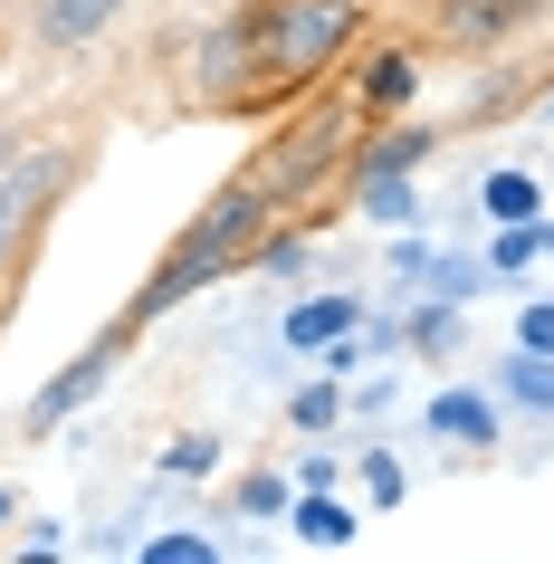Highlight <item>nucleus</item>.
<instances>
[{
	"mask_svg": "<svg viewBox=\"0 0 554 564\" xmlns=\"http://www.w3.org/2000/svg\"><path fill=\"white\" fill-rule=\"evenodd\" d=\"M345 39H354V0H268L249 20V58L268 87H296V77L345 58Z\"/></svg>",
	"mask_w": 554,
	"mask_h": 564,
	"instance_id": "nucleus-1",
	"label": "nucleus"
},
{
	"mask_svg": "<svg viewBox=\"0 0 554 564\" xmlns=\"http://www.w3.org/2000/svg\"><path fill=\"white\" fill-rule=\"evenodd\" d=\"M67 182H77V153H67V144H20V163L0 173V278L30 268L48 210L67 202Z\"/></svg>",
	"mask_w": 554,
	"mask_h": 564,
	"instance_id": "nucleus-2",
	"label": "nucleus"
},
{
	"mask_svg": "<svg viewBox=\"0 0 554 564\" xmlns=\"http://www.w3.org/2000/svg\"><path fill=\"white\" fill-rule=\"evenodd\" d=\"M545 0H439V39L449 48H488V39H507V30H525Z\"/></svg>",
	"mask_w": 554,
	"mask_h": 564,
	"instance_id": "nucleus-3",
	"label": "nucleus"
},
{
	"mask_svg": "<svg viewBox=\"0 0 554 564\" xmlns=\"http://www.w3.org/2000/svg\"><path fill=\"white\" fill-rule=\"evenodd\" d=\"M124 20V0H30V30L48 39V48H87V39H106Z\"/></svg>",
	"mask_w": 554,
	"mask_h": 564,
	"instance_id": "nucleus-4",
	"label": "nucleus"
},
{
	"mask_svg": "<svg viewBox=\"0 0 554 564\" xmlns=\"http://www.w3.org/2000/svg\"><path fill=\"white\" fill-rule=\"evenodd\" d=\"M439 431H449V441H488V402H478V392H439Z\"/></svg>",
	"mask_w": 554,
	"mask_h": 564,
	"instance_id": "nucleus-5",
	"label": "nucleus"
},
{
	"mask_svg": "<svg viewBox=\"0 0 554 564\" xmlns=\"http://www.w3.org/2000/svg\"><path fill=\"white\" fill-rule=\"evenodd\" d=\"M96 383H106V355H87V364H67V383L48 392V402H39V421H58L67 402H77V392H96Z\"/></svg>",
	"mask_w": 554,
	"mask_h": 564,
	"instance_id": "nucleus-6",
	"label": "nucleus"
},
{
	"mask_svg": "<svg viewBox=\"0 0 554 564\" xmlns=\"http://www.w3.org/2000/svg\"><path fill=\"white\" fill-rule=\"evenodd\" d=\"M345 326H354V306H296L287 335H296V345H325V335H345Z\"/></svg>",
	"mask_w": 554,
	"mask_h": 564,
	"instance_id": "nucleus-7",
	"label": "nucleus"
},
{
	"mask_svg": "<svg viewBox=\"0 0 554 564\" xmlns=\"http://www.w3.org/2000/svg\"><path fill=\"white\" fill-rule=\"evenodd\" d=\"M296 535H306V545H345V535H354V517H345V507H306V517H296Z\"/></svg>",
	"mask_w": 554,
	"mask_h": 564,
	"instance_id": "nucleus-8",
	"label": "nucleus"
},
{
	"mask_svg": "<svg viewBox=\"0 0 554 564\" xmlns=\"http://www.w3.org/2000/svg\"><path fill=\"white\" fill-rule=\"evenodd\" d=\"M488 210H497V220H525V210H535V182H525V173H497L488 182Z\"/></svg>",
	"mask_w": 554,
	"mask_h": 564,
	"instance_id": "nucleus-9",
	"label": "nucleus"
},
{
	"mask_svg": "<svg viewBox=\"0 0 554 564\" xmlns=\"http://www.w3.org/2000/svg\"><path fill=\"white\" fill-rule=\"evenodd\" d=\"M507 373H517L525 402H554V373H545V364H507Z\"/></svg>",
	"mask_w": 554,
	"mask_h": 564,
	"instance_id": "nucleus-10",
	"label": "nucleus"
},
{
	"mask_svg": "<svg viewBox=\"0 0 554 564\" xmlns=\"http://www.w3.org/2000/svg\"><path fill=\"white\" fill-rule=\"evenodd\" d=\"M525 355H554V306H535V316H525Z\"/></svg>",
	"mask_w": 554,
	"mask_h": 564,
	"instance_id": "nucleus-11",
	"label": "nucleus"
},
{
	"mask_svg": "<svg viewBox=\"0 0 554 564\" xmlns=\"http://www.w3.org/2000/svg\"><path fill=\"white\" fill-rule=\"evenodd\" d=\"M10 163H20V134H0V173H10Z\"/></svg>",
	"mask_w": 554,
	"mask_h": 564,
	"instance_id": "nucleus-12",
	"label": "nucleus"
},
{
	"mask_svg": "<svg viewBox=\"0 0 554 564\" xmlns=\"http://www.w3.org/2000/svg\"><path fill=\"white\" fill-rule=\"evenodd\" d=\"M0 326H10V278H0Z\"/></svg>",
	"mask_w": 554,
	"mask_h": 564,
	"instance_id": "nucleus-13",
	"label": "nucleus"
}]
</instances>
